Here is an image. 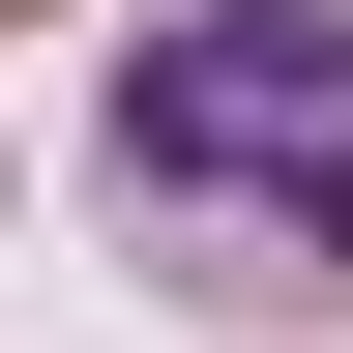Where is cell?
Instances as JSON below:
<instances>
[{"label":"cell","instance_id":"cell-1","mask_svg":"<svg viewBox=\"0 0 353 353\" xmlns=\"http://www.w3.org/2000/svg\"><path fill=\"white\" fill-rule=\"evenodd\" d=\"M88 236L206 324H353V0H148L88 59Z\"/></svg>","mask_w":353,"mask_h":353}]
</instances>
